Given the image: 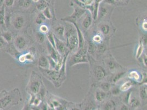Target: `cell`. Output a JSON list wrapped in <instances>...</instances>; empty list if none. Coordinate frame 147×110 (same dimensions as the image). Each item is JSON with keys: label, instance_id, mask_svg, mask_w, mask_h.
I'll list each match as a JSON object with an SVG mask.
<instances>
[{"label": "cell", "instance_id": "8", "mask_svg": "<svg viewBox=\"0 0 147 110\" xmlns=\"http://www.w3.org/2000/svg\"><path fill=\"white\" fill-rule=\"evenodd\" d=\"M14 46L18 51L24 50L27 46V42L25 38L21 35L17 36L14 40Z\"/></svg>", "mask_w": 147, "mask_h": 110}, {"label": "cell", "instance_id": "37", "mask_svg": "<svg viewBox=\"0 0 147 110\" xmlns=\"http://www.w3.org/2000/svg\"><path fill=\"white\" fill-rule=\"evenodd\" d=\"M36 38L39 43L42 44L43 43L45 40V34L40 32H38L36 34Z\"/></svg>", "mask_w": 147, "mask_h": 110}, {"label": "cell", "instance_id": "3", "mask_svg": "<svg viewBox=\"0 0 147 110\" xmlns=\"http://www.w3.org/2000/svg\"><path fill=\"white\" fill-rule=\"evenodd\" d=\"M39 70L43 76L54 84L56 87L58 88L60 86L63 82L61 80L59 71L51 69H42L41 68H39Z\"/></svg>", "mask_w": 147, "mask_h": 110}, {"label": "cell", "instance_id": "39", "mask_svg": "<svg viewBox=\"0 0 147 110\" xmlns=\"http://www.w3.org/2000/svg\"><path fill=\"white\" fill-rule=\"evenodd\" d=\"M40 32L45 34L48 33L49 32V29H48V27L47 26L45 25V24H42L41 25V26H40Z\"/></svg>", "mask_w": 147, "mask_h": 110}, {"label": "cell", "instance_id": "6", "mask_svg": "<svg viewBox=\"0 0 147 110\" xmlns=\"http://www.w3.org/2000/svg\"><path fill=\"white\" fill-rule=\"evenodd\" d=\"M105 63L110 71L115 72L121 69V65L116 61L111 54H109L108 56H107L105 59Z\"/></svg>", "mask_w": 147, "mask_h": 110}, {"label": "cell", "instance_id": "4", "mask_svg": "<svg viewBox=\"0 0 147 110\" xmlns=\"http://www.w3.org/2000/svg\"><path fill=\"white\" fill-rule=\"evenodd\" d=\"M87 48L79 49L77 52L73 55L71 57L69 64L70 66H74L75 65L81 63H89V61L87 56Z\"/></svg>", "mask_w": 147, "mask_h": 110}, {"label": "cell", "instance_id": "1", "mask_svg": "<svg viewBox=\"0 0 147 110\" xmlns=\"http://www.w3.org/2000/svg\"><path fill=\"white\" fill-rule=\"evenodd\" d=\"M21 97L19 89L15 88L0 98V110L5 109L10 105L18 104Z\"/></svg>", "mask_w": 147, "mask_h": 110}, {"label": "cell", "instance_id": "2", "mask_svg": "<svg viewBox=\"0 0 147 110\" xmlns=\"http://www.w3.org/2000/svg\"><path fill=\"white\" fill-rule=\"evenodd\" d=\"M42 79L38 73L32 72L29 82L27 85V91L30 95H36L42 86Z\"/></svg>", "mask_w": 147, "mask_h": 110}, {"label": "cell", "instance_id": "44", "mask_svg": "<svg viewBox=\"0 0 147 110\" xmlns=\"http://www.w3.org/2000/svg\"><path fill=\"white\" fill-rule=\"evenodd\" d=\"M7 44L8 43L4 40V39L2 36H0V49L5 47L7 46Z\"/></svg>", "mask_w": 147, "mask_h": 110}, {"label": "cell", "instance_id": "14", "mask_svg": "<svg viewBox=\"0 0 147 110\" xmlns=\"http://www.w3.org/2000/svg\"><path fill=\"white\" fill-rule=\"evenodd\" d=\"M38 65L39 68L42 69H50V63L48 58L44 56H41L38 59Z\"/></svg>", "mask_w": 147, "mask_h": 110}, {"label": "cell", "instance_id": "30", "mask_svg": "<svg viewBox=\"0 0 147 110\" xmlns=\"http://www.w3.org/2000/svg\"><path fill=\"white\" fill-rule=\"evenodd\" d=\"M36 8L38 11L40 12H42L47 7V3L45 1H38L36 3Z\"/></svg>", "mask_w": 147, "mask_h": 110}, {"label": "cell", "instance_id": "38", "mask_svg": "<svg viewBox=\"0 0 147 110\" xmlns=\"http://www.w3.org/2000/svg\"><path fill=\"white\" fill-rule=\"evenodd\" d=\"M25 55V57H26V61L28 62H32L34 60V56L32 54V52H29L27 53H26Z\"/></svg>", "mask_w": 147, "mask_h": 110}, {"label": "cell", "instance_id": "11", "mask_svg": "<svg viewBox=\"0 0 147 110\" xmlns=\"http://www.w3.org/2000/svg\"><path fill=\"white\" fill-rule=\"evenodd\" d=\"M72 24H73L74 26H75L77 30V36L78 41H79V46H78L79 50L83 49L85 46V39L83 37V34L81 32V30L77 26V23H72Z\"/></svg>", "mask_w": 147, "mask_h": 110}, {"label": "cell", "instance_id": "48", "mask_svg": "<svg viewBox=\"0 0 147 110\" xmlns=\"http://www.w3.org/2000/svg\"><path fill=\"white\" fill-rule=\"evenodd\" d=\"M4 2H5L4 3L5 6L7 7H12L14 3V0H6V1H4Z\"/></svg>", "mask_w": 147, "mask_h": 110}, {"label": "cell", "instance_id": "53", "mask_svg": "<svg viewBox=\"0 0 147 110\" xmlns=\"http://www.w3.org/2000/svg\"><path fill=\"white\" fill-rule=\"evenodd\" d=\"M119 110H129V108H128V106L127 105H126V104H122L121 105V106H120V109H119Z\"/></svg>", "mask_w": 147, "mask_h": 110}, {"label": "cell", "instance_id": "7", "mask_svg": "<svg viewBox=\"0 0 147 110\" xmlns=\"http://www.w3.org/2000/svg\"><path fill=\"white\" fill-rule=\"evenodd\" d=\"M54 39H55V45L56 49L60 56H65L66 55L69 54L70 50L68 48L66 45L64 43L63 41L58 39L57 37L54 35Z\"/></svg>", "mask_w": 147, "mask_h": 110}, {"label": "cell", "instance_id": "28", "mask_svg": "<svg viewBox=\"0 0 147 110\" xmlns=\"http://www.w3.org/2000/svg\"><path fill=\"white\" fill-rule=\"evenodd\" d=\"M5 7L2 6L0 8V25L3 26L5 24Z\"/></svg>", "mask_w": 147, "mask_h": 110}, {"label": "cell", "instance_id": "24", "mask_svg": "<svg viewBox=\"0 0 147 110\" xmlns=\"http://www.w3.org/2000/svg\"><path fill=\"white\" fill-rule=\"evenodd\" d=\"M46 37L48 40V42L50 44V45L56 49L55 45V39H54V34H53L51 32H48L46 34Z\"/></svg>", "mask_w": 147, "mask_h": 110}, {"label": "cell", "instance_id": "41", "mask_svg": "<svg viewBox=\"0 0 147 110\" xmlns=\"http://www.w3.org/2000/svg\"><path fill=\"white\" fill-rule=\"evenodd\" d=\"M96 50V46L93 43H90L89 45V48L87 50L90 52V53H93L95 52Z\"/></svg>", "mask_w": 147, "mask_h": 110}, {"label": "cell", "instance_id": "12", "mask_svg": "<svg viewBox=\"0 0 147 110\" xmlns=\"http://www.w3.org/2000/svg\"><path fill=\"white\" fill-rule=\"evenodd\" d=\"M93 22V18L92 14L90 12L87 11L85 13V17H84L83 20L82 22V26L83 29L87 30L91 26Z\"/></svg>", "mask_w": 147, "mask_h": 110}, {"label": "cell", "instance_id": "33", "mask_svg": "<svg viewBox=\"0 0 147 110\" xmlns=\"http://www.w3.org/2000/svg\"><path fill=\"white\" fill-rule=\"evenodd\" d=\"M46 18H45V16L43 15L42 12L39 13L36 17V23L38 25H42L43 23L46 21Z\"/></svg>", "mask_w": 147, "mask_h": 110}, {"label": "cell", "instance_id": "47", "mask_svg": "<svg viewBox=\"0 0 147 110\" xmlns=\"http://www.w3.org/2000/svg\"><path fill=\"white\" fill-rule=\"evenodd\" d=\"M39 108L41 109V110H48V107L47 105L45 103L41 102L40 105L38 106Z\"/></svg>", "mask_w": 147, "mask_h": 110}, {"label": "cell", "instance_id": "10", "mask_svg": "<svg viewBox=\"0 0 147 110\" xmlns=\"http://www.w3.org/2000/svg\"><path fill=\"white\" fill-rule=\"evenodd\" d=\"M94 74L97 80H102L107 76V72L101 65H96L93 70Z\"/></svg>", "mask_w": 147, "mask_h": 110}, {"label": "cell", "instance_id": "51", "mask_svg": "<svg viewBox=\"0 0 147 110\" xmlns=\"http://www.w3.org/2000/svg\"><path fill=\"white\" fill-rule=\"evenodd\" d=\"M18 59H19V61L20 63H24L26 61L25 55H20L19 56Z\"/></svg>", "mask_w": 147, "mask_h": 110}, {"label": "cell", "instance_id": "50", "mask_svg": "<svg viewBox=\"0 0 147 110\" xmlns=\"http://www.w3.org/2000/svg\"><path fill=\"white\" fill-rule=\"evenodd\" d=\"M21 110H32V106L29 105V103H26L24 104Z\"/></svg>", "mask_w": 147, "mask_h": 110}, {"label": "cell", "instance_id": "26", "mask_svg": "<svg viewBox=\"0 0 147 110\" xmlns=\"http://www.w3.org/2000/svg\"><path fill=\"white\" fill-rule=\"evenodd\" d=\"M128 77L136 82H140L141 80V76L138 72L132 71L130 72L128 74Z\"/></svg>", "mask_w": 147, "mask_h": 110}, {"label": "cell", "instance_id": "17", "mask_svg": "<svg viewBox=\"0 0 147 110\" xmlns=\"http://www.w3.org/2000/svg\"><path fill=\"white\" fill-rule=\"evenodd\" d=\"M101 2H103L102 0H97L95 1L94 2V8H93V11L92 14V16L93 18V20H97L98 18V11H99V7L101 5Z\"/></svg>", "mask_w": 147, "mask_h": 110}, {"label": "cell", "instance_id": "22", "mask_svg": "<svg viewBox=\"0 0 147 110\" xmlns=\"http://www.w3.org/2000/svg\"><path fill=\"white\" fill-rule=\"evenodd\" d=\"M144 45L143 44V43L142 41V40H140L138 46L136 53V59H139L142 56V55L144 51Z\"/></svg>", "mask_w": 147, "mask_h": 110}, {"label": "cell", "instance_id": "27", "mask_svg": "<svg viewBox=\"0 0 147 110\" xmlns=\"http://www.w3.org/2000/svg\"><path fill=\"white\" fill-rule=\"evenodd\" d=\"M108 13V11L107 9L104 6H101V5L99 6V11H98V18L97 20H100L102 18H103L104 17H105L107 14Z\"/></svg>", "mask_w": 147, "mask_h": 110}, {"label": "cell", "instance_id": "34", "mask_svg": "<svg viewBox=\"0 0 147 110\" xmlns=\"http://www.w3.org/2000/svg\"><path fill=\"white\" fill-rule=\"evenodd\" d=\"M100 88L101 90L103 91L104 92H108L111 89V84L108 82H103L100 85Z\"/></svg>", "mask_w": 147, "mask_h": 110}, {"label": "cell", "instance_id": "25", "mask_svg": "<svg viewBox=\"0 0 147 110\" xmlns=\"http://www.w3.org/2000/svg\"><path fill=\"white\" fill-rule=\"evenodd\" d=\"M99 28L101 32L104 35H108L110 32V27L107 24H101L99 26Z\"/></svg>", "mask_w": 147, "mask_h": 110}, {"label": "cell", "instance_id": "40", "mask_svg": "<svg viewBox=\"0 0 147 110\" xmlns=\"http://www.w3.org/2000/svg\"><path fill=\"white\" fill-rule=\"evenodd\" d=\"M93 41L94 43L99 44L102 43V38L100 35H95L93 38Z\"/></svg>", "mask_w": 147, "mask_h": 110}, {"label": "cell", "instance_id": "42", "mask_svg": "<svg viewBox=\"0 0 147 110\" xmlns=\"http://www.w3.org/2000/svg\"><path fill=\"white\" fill-rule=\"evenodd\" d=\"M97 48H98V50L99 52H104L107 50L106 46L104 44H102V43L98 44Z\"/></svg>", "mask_w": 147, "mask_h": 110}, {"label": "cell", "instance_id": "13", "mask_svg": "<svg viewBox=\"0 0 147 110\" xmlns=\"http://www.w3.org/2000/svg\"><path fill=\"white\" fill-rule=\"evenodd\" d=\"M25 23L24 18L21 16H17L13 21V26L17 30H20L24 26Z\"/></svg>", "mask_w": 147, "mask_h": 110}, {"label": "cell", "instance_id": "57", "mask_svg": "<svg viewBox=\"0 0 147 110\" xmlns=\"http://www.w3.org/2000/svg\"><path fill=\"white\" fill-rule=\"evenodd\" d=\"M71 110H80V109H77V108H76V107H74V108H72V109H71Z\"/></svg>", "mask_w": 147, "mask_h": 110}, {"label": "cell", "instance_id": "49", "mask_svg": "<svg viewBox=\"0 0 147 110\" xmlns=\"http://www.w3.org/2000/svg\"><path fill=\"white\" fill-rule=\"evenodd\" d=\"M141 82H140L141 85L143 84H147V73H144L143 75L142 79H141Z\"/></svg>", "mask_w": 147, "mask_h": 110}, {"label": "cell", "instance_id": "55", "mask_svg": "<svg viewBox=\"0 0 147 110\" xmlns=\"http://www.w3.org/2000/svg\"><path fill=\"white\" fill-rule=\"evenodd\" d=\"M7 92H8L6 90H3L1 92H0V98L2 97H3L4 95H5Z\"/></svg>", "mask_w": 147, "mask_h": 110}, {"label": "cell", "instance_id": "9", "mask_svg": "<svg viewBox=\"0 0 147 110\" xmlns=\"http://www.w3.org/2000/svg\"><path fill=\"white\" fill-rule=\"evenodd\" d=\"M47 49H48V51L50 53V57L56 63L63 58V57L60 56L59 55V53L57 51V50L55 49H54L48 42L47 43Z\"/></svg>", "mask_w": 147, "mask_h": 110}, {"label": "cell", "instance_id": "18", "mask_svg": "<svg viewBox=\"0 0 147 110\" xmlns=\"http://www.w3.org/2000/svg\"><path fill=\"white\" fill-rule=\"evenodd\" d=\"M126 74V72H118L115 74L111 78H110V82L113 84H115L119 81Z\"/></svg>", "mask_w": 147, "mask_h": 110}, {"label": "cell", "instance_id": "21", "mask_svg": "<svg viewBox=\"0 0 147 110\" xmlns=\"http://www.w3.org/2000/svg\"><path fill=\"white\" fill-rule=\"evenodd\" d=\"M128 104H130L132 108L137 109L141 106V102L136 97H131Z\"/></svg>", "mask_w": 147, "mask_h": 110}, {"label": "cell", "instance_id": "31", "mask_svg": "<svg viewBox=\"0 0 147 110\" xmlns=\"http://www.w3.org/2000/svg\"><path fill=\"white\" fill-rule=\"evenodd\" d=\"M32 1L30 0H22L18 1V5L20 7L25 8H28L32 5Z\"/></svg>", "mask_w": 147, "mask_h": 110}, {"label": "cell", "instance_id": "52", "mask_svg": "<svg viewBox=\"0 0 147 110\" xmlns=\"http://www.w3.org/2000/svg\"><path fill=\"white\" fill-rule=\"evenodd\" d=\"M142 27L143 29L145 31H147V20H144L142 24Z\"/></svg>", "mask_w": 147, "mask_h": 110}, {"label": "cell", "instance_id": "35", "mask_svg": "<svg viewBox=\"0 0 147 110\" xmlns=\"http://www.w3.org/2000/svg\"><path fill=\"white\" fill-rule=\"evenodd\" d=\"M42 13L46 19H47V20L51 19L52 16L51 12L50 9L48 7H47L42 12Z\"/></svg>", "mask_w": 147, "mask_h": 110}, {"label": "cell", "instance_id": "19", "mask_svg": "<svg viewBox=\"0 0 147 110\" xmlns=\"http://www.w3.org/2000/svg\"><path fill=\"white\" fill-rule=\"evenodd\" d=\"M96 105L91 100H87L83 106V110H96Z\"/></svg>", "mask_w": 147, "mask_h": 110}, {"label": "cell", "instance_id": "56", "mask_svg": "<svg viewBox=\"0 0 147 110\" xmlns=\"http://www.w3.org/2000/svg\"><path fill=\"white\" fill-rule=\"evenodd\" d=\"M32 110H41L38 106H32Z\"/></svg>", "mask_w": 147, "mask_h": 110}, {"label": "cell", "instance_id": "32", "mask_svg": "<svg viewBox=\"0 0 147 110\" xmlns=\"http://www.w3.org/2000/svg\"><path fill=\"white\" fill-rule=\"evenodd\" d=\"M55 33L58 36L62 37L64 36V33H65V28L64 26H57L54 29Z\"/></svg>", "mask_w": 147, "mask_h": 110}, {"label": "cell", "instance_id": "29", "mask_svg": "<svg viewBox=\"0 0 147 110\" xmlns=\"http://www.w3.org/2000/svg\"><path fill=\"white\" fill-rule=\"evenodd\" d=\"M1 36L4 39L8 44H10L12 41V35L11 32H3L1 34Z\"/></svg>", "mask_w": 147, "mask_h": 110}, {"label": "cell", "instance_id": "58", "mask_svg": "<svg viewBox=\"0 0 147 110\" xmlns=\"http://www.w3.org/2000/svg\"><path fill=\"white\" fill-rule=\"evenodd\" d=\"M48 110H56L55 109H52V108H51V107H48Z\"/></svg>", "mask_w": 147, "mask_h": 110}, {"label": "cell", "instance_id": "15", "mask_svg": "<svg viewBox=\"0 0 147 110\" xmlns=\"http://www.w3.org/2000/svg\"><path fill=\"white\" fill-rule=\"evenodd\" d=\"M116 105L113 100H110L105 102L102 106L103 110H115Z\"/></svg>", "mask_w": 147, "mask_h": 110}, {"label": "cell", "instance_id": "59", "mask_svg": "<svg viewBox=\"0 0 147 110\" xmlns=\"http://www.w3.org/2000/svg\"></svg>", "mask_w": 147, "mask_h": 110}, {"label": "cell", "instance_id": "43", "mask_svg": "<svg viewBox=\"0 0 147 110\" xmlns=\"http://www.w3.org/2000/svg\"><path fill=\"white\" fill-rule=\"evenodd\" d=\"M81 3H83V5L85 6H90L93 4L95 1L93 0H80Z\"/></svg>", "mask_w": 147, "mask_h": 110}, {"label": "cell", "instance_id": "46", "mask_svg": "<svg viewBox=\"0 0 147 110\" xmlns=\"http://www.w3.org/2000/svg\"><path fill=\"white\" fill-rule=\"evenodd\" d=\"M121 91L120 90L119 88H114L112 90H111V94L113 95H118L120 93Z\"/></svg>", "mask_w": 147, "mask_h": 110}, {"label": "cell", "instance_id": "5", "mask_svg": "<svg viewBox=\"0 0 147 110\" xmlns=\"http://www.w3.org/2000/svg\"><path fill=\"white\" fill-rule=\"evenodd\" d=\"M72 6L73 7L74 9V11L72 14L68 17H65L63 18H62L61 20L63 21H65L69 22L71 24L74 23H77V20H79L83 14H85L87 12L86 10L83 9L80 7L77 6V5H74L72 3Z\"/></svg>", "mask_w": 147, "mask_h": 110}, {"label": "cell", "instance_id": "23", "mask_svg": "<svg viewBox=\"0 0 147 110\" xmlns=\"http://www.w3.org/2000/svg\"><path fill=\"white\" fill-rule=\"evenodd\" d=\"M132 85H133V83L131 81L128 80L122 84L119 89L121 91H123V92L128 91L129 90H130Z\"/></svg>", "mask_w": 147, "mask_h": 110}, {"label": "cell", "instance_id": "54", "mask_svg": "<svg viewBox=\"0 0 147 110\" xmlns=\"http://www.w3.org/2000/svg\"><path fill=\"white\" fill-rule=\"evenodd\" d=\"M142 61H143V64L144 65H145V66H146L147 67V55H144V56H143V58H142Z\"/></svg>", "mask_w": 147, "mask_h": 110}, {"label": "cell", "instance_id": "16", "mask_svg": "<svg viewBox=\"0 0 147 110\" xmlns=\"http://www.w3.org/2000/svg\"><path fill=\"white\" fill-rule=\"evenodd\" d=\"M107 93L102 90L97 91L95 93V100L98 103H102L104 101L107 97Z\"/></svg>", "mask_w": 147, "mask_h": 110}, {"label": "cell", "instance_id": "36", "mask_svg": "<svg viewBox=\"0 0 147 110\" xmlns=\"http://www.w3.org/2000/svg\"><path fill=\"white\" fill-rule=\"evenodd\" d=\"M131 93H132V91L129 90V91L127 92V93L124 95V97H123L124 104H126L127 105H128L130 98L131 97Z\"/></svg>", "mask_w": 147, "mask_h": 110}, {"label": "cell", "instance_id": "45", "mask_svg": "<svg viewBox=\"0 0 147 110\" xmlns=\"http://www.w3.org/2000/svg\"><path fill=\"white\" fill-rule=\"evenodd\" d=\"M41 100L36 96L32 105H33V106H38L41 104Z\"/></svg>", "mask_w": 147, "mask_h": 110}, {"label": "cell", "instance_id": "20", "mask_svg": "<svg viewBox=\"0 0 147 110\" xmlns=\"http://www.w3.org/2000/svg\"><path fill=\"white\" fill-rule=\"evenodd\" d=\"M140 97L142 100H146L147 99V84H143L140 88L139 91Z\"/></svg>", "mask_w": 147, "mask_h": 110}]
</instances>
